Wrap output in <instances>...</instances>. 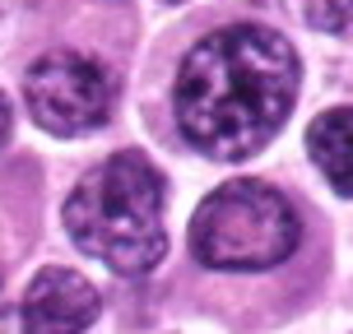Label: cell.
Segmentation results:
<instances>
[{
	"label": "cell",
	"mask_w": 353,
	"mask_h": 334,
	"mask_svg": "<svg viewBox=\"0 0 353 334\" xmlns=\"http://www.w3.org/2000/svg\"><path fill=\"white\" fill-rule=\"evenodd\" d=\"M302 65L265 23H228L200 37L176 70V125L195 154L237 163L261 154L298 103Z\"/></svg>",
	"instance_id": "obj_1"
},
{
	"label": "cell",
	"mask_w": 353,
	"mask_h": 334,
	"mask_svg": "<svg viewBox=\"0 0 353 334\" xmlns=\"http://www.w3.org/2000/svg\"><path fill=\"white\" fill-rule=\"evenodd\" d=\"M168 181L140 149H121L88 167L65 200V228L74 247L103 260L112 274H149L168 251L163 232Z\"/></svg>",
	"instance_id": "obj_2"
},
{
	"label": "cell",
	"mask_w": 353,
	"mask_h": 334,
	"mask_svg": "<svg viewBox=\"0 0 353 334\" xmlns=\"http://www.w3.org/2000/svg\"><path fill=\"white\" fill-rule=\"evenodd\" d=\"M302 223L288 195L265 181H228L205 195L191 218V251L210 269H274L298 251Z\"/></svg>",
	"instance_id": "obj_3"
},
{
	"label": "cell",
	"mask_w": 353,
	"mask_h": 334,
	"mask_svg": "<svg viewBox=\"0 0 353 334\" xmlns=\"http://www.w3.org/2000/svg\"><path fill=\"white\" fill-rule=\"evenodd\" d=\"M23 103L52 135H88L112 116V79L98 61L74 52L37 56L23 74Z\"/></svg>",
	"instance_id": "obj_4"
},
{
	"label": "cell",
	"mask_w": 353,
	"mask_h": 334,
	"mask_svg": "<svg viewBox=\"0 0 353 334\" xmlns=\"http://www.w3.org/2000/svg\"><path fill=\"white\" fill-rule=\"evenodd\" d=\"M98 316V288L74 269H42L23 293V334H84Z\"/></svg>",
	"instance_id": "obj_5"
},
{
	"label": "cell",
	"mask_w": 353,
	"mask_h": 334,
	"mask_svg": "<svg viewBox=\"0 0 353 334\" xmlns=\"http://www.w3.org/2000/svg\"><path fill=\"white\" fill-rule=\"evenodd\" d=\"M307 154L339 195H353V107L321 112L307 130Z\"/></svg>",
	"instance_id": "obj_6"
},
{
	"label": "cell",
	"mask_w": 353,
	"mask_h": 334,
	"mask_svg": "<svg viewBox=\"0 0 353 334\" xmlns=\"http://www.w3.org/2000/svg\"><path fill=\"white\" fill-rule=\"evenodd\" d=\"M283 5L321 33H349L353 28V0H283Z\"/></svg>",
	"instance_id": "obj_7"
},
{
	"label": "cell",
	"mask_w": 353,
	"mask_h": 334,
	"mask_svg": "<svg viewBox=\"0 0 353 334\" xmlns=\"http://www.w3.org/2000/svg\"><path fill=\"white\" fill-rule=\"evenodd\" d=\"M10 140V103H5V98H0V144Z\"/></svg>",
	"instance_id": "obj_8"
}]
</instances>
